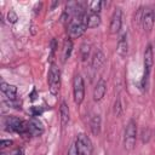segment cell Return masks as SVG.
<instances>
[{
	"instance_id": "ffe728a7",
	"label": "cell",
	"mask_w": 155,
	"mask_h": 155,
	"mask_svg": "<svg viewBox=\"0 0 155 155\" xmlns=\"http://www.w3.org/2000/svg\"><path fill=\"white\" fill-rule=\"evenodd\" d=\"M102 5H103L102 1H92L90 4V11H91V13H99V11L102 8Z\"/></svg>"
},
{
	"instance_id": "cb8c5ba5",
	"label": "cell",
	"mask_w": 155,
	"mask_h": 155,
	"mask_svg": "<svg viewBox=\"0 0 155 155\" xmlns=\"http://www.w3.org/2000/svg\"><path fill=\"white\" fill-rule=\"evenodd\" d=\"M68 155H79V151H78V148H76V144L73 143L68 150Z\"/></svg>"
},
{
	"instance_id": "4fadbf2b",
	"label": "cell",
	"mask_w": 155,
	"mask_h": 155,
	"mask_svg": "<svg viewBox=\"0 0 155 155\" xmlns=\"http://www.w3.org/2000/svg\"><path fill=\"white\" fill-rule=\"evenodd\" d=\"M116 51H117V53H119L120 57H125L127 54V52H128V44H127V34L126 33H124L120 36V39L117 41V48H116Z\"/></svg>"
},
{
	"instance_id": "7c38bea8",
	"label": "cell",
	"mask_w": 155,
	"mask_h": 155,
	"mask_svg": "<svg viewBox=\"0 0 155 155\" xmlns=\"http://www.w3.org/2000/svg\"><path fill=\"white\" fill-rule=\"evenodd\" d=\"M0 90L7 99H17V87L15 85H10L2 81L0 85Z\"/></svg>"
},
{
	"instance_id": "277c9868",
	"label": "cell",
	"mask_w": 155,
	"mask_h": 155,
	"mask_svg": "<svg viewBox=\"0 0 155 155\" xmlns=\"http://www.w3.org/2000/svg\"><path fill=\"white\" fill-rule=\"evenodd\" d=\"M48 88L50 92L56 96L59 91V86H61V71L59 68L56 64H51L50 70H48Z\"/></svg>"
},
{
	"instance_id": "f1b7e54d",
	"label": "cell",
	"mask_w": 155,
	"mask_h": 155,
	"mask_svg": "<svg viewBox=\"0 0 155 155\" xmlns=\"http://www.w3.org/2000/svg\"><path fill=\"white\" fill-rule=\"evenodd\" d=\"M29 96H30V99H31V101H34V99L36 98V97H35V96H36V90L34 88V90H33V92H31Z\"/></svg>"
},
{
	"instance_id": "5bb4252c",
	"label": "cell",
	"mask_w": 155,
	"mask_h": 155,
	"mask_svg": "<svg viewBox=\"0 0 155 155\" xmlns=\"http://www.w3.org/2000/svg\"><path fill=\"white\" fill-rule=\"evenodd\" d=\"M104 62H105V56H104V53H103L101 50L96 51L94 54H93V57H92V62H91L92 68L97 70V69H99V68L104 64Z\"/></svg>"
},
{
	"instance_id": "8992f818",
	"label": "cell",
	"mask_w": 155,
	"mask_h": 155,
	"mask_svg": "<svg viewBox=\"0 0 155 155\" xmlns=\"http://www.w3.org/2000/svg\"><path fill=\"white\" fill-rule=\"evenodd\" d=\"M76 148L79 151V155H90L92 153V143L91 139L85 133H79L76 138Z\"/></svg>"
},
{
	"instance_id": "4316f807",
	"label": "cell",
	"mask_w": 155,
	"mask_h": 155,
	"mask_svg": "<svg viewBox=\"0 0 155 155\" xmlns=\"http://www.w3.org/2000/svg\"><path fill=\"white\" fill-rule=\"evenodd\" d=\"M8 155H24V150L22 149V148H18V149H15L11 154H8Z\"/></svg>"
},
{
	"instance_id": "ba28073f",
	"label": "cell",
	"mask_w": 155,
	"mask_h": 155,
	"mask_svg": "<svg viewBox=\"0 0 155 155\" xmlns=\"http://www.w3.org/2000/svg\"><path fill=\"white\" fill-rule=\"evenodd\" d=\"M121 24H122V12L120 8H116L111 16V21L109 25L110 34H117L121 29Z\"/></svg>"
},
{
	"instance_id": "5b68a950",
	"label": "cell",
	"mask_w": 155,
	"mask_h": 155,
	"mask_svg": "<svg viewBox=\"0 0 155 155\" xmlns=\"http://www.w3.org/2000/svg\"><path fill=\"white\" fill-rule=\"evenodd\" d=\"M73 94H74V102L78 105H80L85 98V84L81 75H75L73 80Z\"/></svg>"
},
{
	"instance_id": "d4e9b609",
	"label": "cell",
	"mask_w": 155,
	"mask_h": 155,
	"mask_svg": "<svg viewBox=\"0 0 155 155\" xmlns=\"http://www.w3.org/2000/svg\"><path fill=\"white\" fill-rule=\"evenodd\" d=\"M44 110H42V108H40V107H33L31 108V114H33V116H39V115H41V113H42Z\"/></svg>"
},
{
	"instance_id": "ac0fdd59",
	"label": "cell",
	"mask_w": 155,
	"mask_h": 155,
	"mask_svg": "<svg viewBox=\"0 0 155 155\" xmlns=\"http://www.w3.org/2000/svg\"><path fill=\"white\" fill-rule=\"evenodd\" d=\"M71 51H73V41L69 38L64 40V45H63V62H65L70 57Z\"/></svg>"
},
{
	"instance_id": "44dd1931",
	"label": "cell",
	"mask_w": 155,
	"mask_h": 155,
	"mask_svg": "<svg viewBox=\"0 0 155 155\" xmlns=\"http://www.w3.org/2000/svg\"><path fill=\"white\" fill-rule=\"evenodd\" d=\"M121 111H122V107H121V101H120V99L117 98V99L115 101V103H114V115H115V116H120Z\"/></svg>"
},
{
	"instance_id": "8fae6325",
	"label": "cell",
	"mask_w": 155,
	"mask_h": 155,
	"mask_svg": "<svg viewBox=\"0 0 155 155\" xmlns=\"http://www.w3.org/2000/svg\"><path fill=\"white\" fill-rule=\"evenodd\" d=\"M28 124H29V134H31V136H40V134L44 133L42 122L38 117L33 116Z\"/></svg>"
},
{
	"instance_id": "7a4b0ae2",
	"label": "cell",
	"mask_w": 155,
	"mask_h": 155,
	"mask_svg": "<svg viewBox=\"0 0 155 155\" xmlns=\"http://www.w3.org/2000/svg\"><path fill=\"white\" fill-rule=\"evenodd\" d=\"M4 126L6 131L17 132L21 134L29 133V124L23 120H19L16 116H6L4 119Z\"/></svg>"
},
{
	"instance_id": "d6986e66",
	"label": "cell",
	"mask_w": 155,
	"mask_h": 155,
	"mask_svg": "<svg viewBox=\"0 0 155 155\" xmlns=\"http://www.w3.org/2000/svg\"><path fill=\"white\" fill-rule=\"evenodd\" d=\"M90 48H91L90 44H82V45H81L80 53H81V59H82V61H86V59H87V57H88V54H90Z\"/></svg>"
},
{
	"instance_id": "484cf974",
	"label": "cell",
	"mask_w": 155,
	"mask_h": 155,
	"mask_svg": "<svg viewBox=\"0 0 155 155\" xmlns=\"http://www.w3.org/2000/svg\"><path fill=\"white\" fill-rule=\"evenodd\" d=\"M12 140H10V139H2L1 140V148H7V147H10V145H12Z\"/></svg>"
},
{
	"instance_id": "f546056e",
	"label": "cell",
	"mask_w": 155,
	"mask_h": 155,
	"mask_svg": "<svg viewBox=\"0 0 155 155\" xmlns=\"http://www.w3.org/2000/svg\"><path fill=\"white\" fill-rule=\"evenodd\" d=\"M153 15H154V21H155V8L153 10Z\"/></svg>"
},
{
	"instance_id": "3957f363",
	"label": "cell",
	"mask_w": 155,
	"mask_h": 155,
	"mask_svg": "<svg viewBox=\"0 0 155 155\" xmlns=\"http://www.w3.org/2000/svg\"><path fill=\"white\" fill-rule=\"evenodd\" d=\"M137 139V125L133 120H130L124 133V147L127 151H131L136 145Z\"/></svg>"
},
{
	"instance_id": "52a82bcc",
	"label": "cell",
	"mask_w": 155,
	"mask_h": 155,
	"mask_svg": "<svg viewBox=\"0 0 155 155\" xmlns=\"http://www.w3.org/2000/svg\"><path fill=\"white\" fill-rule=\"evenodd\" d=\"M153 65H154V51H153V46L149 44L144 52V75H143L144 78L149 79Z\"/></svg>"
},
{
	"instance_id": "603a6c76",
	"label": "cell",
	"mask_w": 155,
	"mask_h": 155,
	"mask_svg": "<svg viewBox=\"0 0 155 155\" xmlns=\"http://www.w3.org/2000/svg\"><path fill=\"white\" fill-rule=\"evenodd\" d=\"M150 130L149 128H145V130H143L142 131V142L143 143H148L149 142V139H150Z\"/></svg>"
},
{
	"instance_id": "e0dca14e",
	"label": "cell",
	"mask_w": 155,
	"mask_h": 155,
	"mask_svg": "<svg viewBox=\"0 0 155 155\" xmlns=\"http://www.w3.org/2000/svg\"><path fill=\"white\" fill-rule=\"evenodd\" d=\"M101 24L99 13H90L87 18V28H97Z\"/></svg>"
},
{
	"instance_id": "9c48e42d",
	"label": "cell",
	"mask_w": 155,
	"mask_h": 155,
	"mask_svg": "<svg viewBox=\"0 0 155 155\" xmlns=\"http://www.w3.org/2000/svg\"><path fill=\"white\" fill-rule=\"evenodd\" d=\"M154 15H153V10L150 7H145L143 8V15H142V27L145 31H150L153 29L154 25Z\"/></svg>"
},
{
	"instance_id": "6da1fadb",
	"label": "cell",
	"mask_w": 155,
	"mask_h": 155,
	"mask_svg": "<svg viewBox=\"0 0 155 155\" xmlns=\"http://www.w3.org/2000/svg\"><path fill=\"white\" fill-rule=\"evenodd\" d=\"M87 18H88V15L86 12H82V13H79V15L74 16V18L70 21L69 27H68V33H69L70 38H73V39L80 38L86 31V29H87Z\"/></svg>"
},
{
	"instance_id": "83f0119b",
	"label": "cell",
	"mask_w": 155,
	"mask_h": 155,
	"mask_svg": "<svg viewBox=\"0 0 155 155\" xmlns=\"http://www.w3.org/2000/svg\"><path fill=\"white\" fill-rule=\"evenodd\" d=\"M54 51H56V40L53 39V40L51 41V56H50V58H52V57H53Z\"/></svg>"
},
{
	"instance_id": "9a60e30c",
	"label": "cell",
	"mask_w": 155,
	"mask_h": 155,
	"mask_svg": "<svg viewBox=\"0 0 155 155\" xmlns=\"http://www.w3.org/2000/svg\"><path fill=\"white\" fill-rule=\"evenodd\" d=\"M101 125H102L101 116L98 114H94L91 117V121H90V128H91V132H92L93 136H98L99 134V132H101Z\"/></svg>"
},
{
	"instance_id": "2e32d148",
	"label": "cell",
	"mask_w": 155,
	"mask_h": 155,
	"mask_svg": "<svg viewBox=\"0 0 155 155\" xmlns=\"http://www.w3.org/2000/svg\"><path fill=\"white\" fill-rule=\"evenodd\" d=\"M59 114H61V125H62V127H65L69 122V108L65 102L61 103Z\"/></svg>"
},
{
	"instance_id": "30bf717a",
	"label": "cell",
	"mask_w": 155,
	"mask_h": 155,
	"mask_svg": "<svg viewBox=\"0 0 155 155\" xmlns=\"http://www.w3.org/2000/svg\"><path fill=\"white\" fill-rule=\"evenodd\" d=\"M105 92H107V82L104 79H99L93 90V99L96 102H99L105 96Z\"/></svg>"
},
{
	"instance_id": "7402d4cb",
	"label": "cell",
	"mask_w": 155,
	"mask_h": 155,
	"mask_svg": "<svg viewBox=\"0 0 155 155\" xmlns=\"http://www.w3.org/2000/svg\"><path fill=\"white\" fill-rule=\"evenodd\" d=\"M17 19H18L17 13H16L13 10H10V11H8V13H7V21H8V23L13 24V23H16V22H17Z\"/></svg>"
}]
</instances>
